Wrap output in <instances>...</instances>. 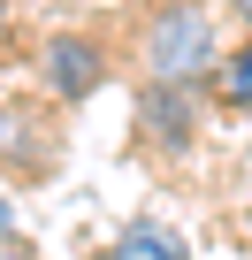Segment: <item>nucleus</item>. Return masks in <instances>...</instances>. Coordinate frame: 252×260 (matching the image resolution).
<instances>
[{"mask_svg": "<svg viewBox=\"0 0 252 260\" xmlns=\"http://www.w3.org/2000/svg\"><path fill=\"white\" fill-rule=\"evenodd\" d=\"M0 237H16V207H8V191H0Z\"/></svg>", "mask_w": 252, "mask_h": 260, "instance_id": "obj_7", "label": "nucleus"}, {"mask_svg": "<svg viewBox=\"0 0 252 260\" xmlns=\"http://www.w3.org/2000/svg\"><path fill=\"white\" fill-rule=\"evenodd\" d=\"M39 77H46V92H54V100H92V92L107 84V46H99V39H84V31H77V39L61 31V39H46Z\"/></svg>", "mask_w": 252, "mask_h": 260, "instance_id": "obj_2", "label": "nucleus"}, {"mask_svg": "<svg viewBox=\"0 0 252 260\" xmlns=\"http://www.w3.org/2000/svg\"><path fill=\"white\" fill-rule=\"evenodd\" d=\"M146 69H153V84H191V77L222 69V54H214V16L199 8V0H168V8H153V23H146Z\"/></svg>", "mask_w": 252, "mask_h": 260, "instance_id": "obj_1", "label": "nucleus"}, {"mask_svg": "<svg viewBox=\"0 0 252 260\" xmlns=\"http://www.w3.org/2000/svg\"><path fill=\"white\" fill-rule=\"evenodd\" d=\"M229 8H237V16H244V31H252V0H229Z\"/></svg>", "mask_w": 252, "mask_h": 260, "instance_id": "obj_8", "label": "nucleus"}, {"mask_svg": "<svg viewBox=\"0 0 252 260\" xmlns=\"http://www.w3.org/2000/svg\"><path fill=\"white\" fill-rule=\"evenodd\" d=\"M214 100H222V107H252V39H244L237 54H222V69H214Z\"/></svg>", "mask_w": 252, "mask_h": 260, "instance_id": "obj_5", "label": "nucleus"}, {"mask_svg": "<svg viewBox=\"0 0 252 260\" xmlns=\"http://www.w3.org/2000/svg\"><path fill=\"white\" fill-rule=\"evenodd\" d=\"M0 31H8V0H0Z\"/></svg>", "mask_w": 252, "mask_h": 260, "instance_id": "obj_9", "label": "nucleus"}, {"mask_svg": "<svg viewBox=\"0 0 252 260\" xmlns=\"http://www.w3.org/2000/svg\"><path fill=\"white\" fill-rule=\"evenodd\" d=\"M0 260H31V245L23 237H0Z\"/></svg>", "mask_w": 252, "mask_h": 260, "instance_id": "obj_6", "label": "nucleus"}, {"mask_svg": "<svg viewBox=\"0 0 252 260\" xmlns=\"http://www.w3.org/2000/svg\"><path fill=\"white\" fill-rule=\"evenodd\" d=\"M107 260H191V245H184L168 222H130V230L115 237V252H107Z\"/></svg>", "mask_w": 252, "mask_h": 260, "instance_id": "obj_4", "label": "nucleus"}, {"mask_svg": "<svg viewBox=\"0 0 252 260\" xmlns=\"http://www.w3.org/2000/svg\"><path fill=\"white\" fill-rule=\"evenodd\" d=\"M138 115H146V138L161 153H191V84H146L138 92Z\"/></svg>", "mask_w": 252, "mask_h": 260, "instance_id": "obj_3", "label": "nucleus"}]
</instances>
